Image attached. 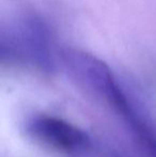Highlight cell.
I'll list each match as a JSON object with an SVG mask.
<instances>
[{"instance_id": "cell-3", "label": "cell", "mask_w": 156, "mask_h": 157, "mask_svg": "<svg viewBox=\"0 0 156 157\" xmlns=\"http://www.w3.org/2000/svg\"><path fill=\"white\" fill-rule=\"evenodd\" d=\"M59 54L69 72L79 82L104 99L118 83L109 66L96 57L71 47L61 48Z\"/></svg>"}, {"instance_id": "cell-2", "label": "cell", "mask_w": 156, "mask_h": 157, "mask_svg": "<svg viewBox=\"0 0 156 157\" xmlns=\"http://www.w3.org/2000/svg\"><path fill=\"white\" fill-rule=\"evenodd\" d=\"M23 60H28L46 73L55 71L49 48V29L36 15H27L21 19L17 34L11 35Z\"/></svg>"}, {"instance_id": "cell-1", "label": "cell", "mask_w": 156, "mask_h": 157, "mask_svg": "<svg viewBox=\"0 0 156 157\" xmlns=\"http://www.w3.org/2000/svg\"><path fill=\"white\" fill-rule=\"evenodd\" d=\"M26 132L38 144L63 153L82 151L90 144L82 129L57 117H36L27 124Z\"/></svg>"}]
</instances>
